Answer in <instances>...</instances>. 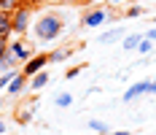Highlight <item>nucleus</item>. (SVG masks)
I'll return each mask as SVG.
<instances>
[{"mask_svg": "<svg viewBox=\"0 0 156 135\" xmlns=\"http://www.w3.org/2000/svg\"><path fill=\"white\" fill-rule=\"evenodd\" d=\"M32 30H35V35H38V41H54V38L62 35L65 22H62V16H59V14L48 11V14H43L41 19H35Z\"/></svg>", "mask_w": 156, "mask_h": 135, "instance_id": "obj_1", "label": "nucleus"}, {"mask_svg": "<svg viewBox=\"0 0 156 135\" xmlns=\"http://www.w3.org/2000/svg\"><path fill=\"white\" fill-rule=\"evenodd\" d=\"M30 19H32L30 6H19V8L14 11V35H27V30H30Z\"/></svg>", "mask_w": 156, "mask_h": 135, "instance_id": "obj_2", "label": "nucleus"}, {"mask_svg": "<svg viewBox=\"0 0 156 135\" xmlns=\"http://www.w3.org/2000/svg\"><path fill=\"white\" fill-rule=\"evenodd\" d=\"M46 62H51L48 60V54H35L30 62H24V68H22V73L27 76V78H32L35 73H41V70H46Z\"/></svg>", "mask_w": 156, "mask_h": 135, "instance_id": "obj_3", "label": "nucleus"}, {"mask_svg": "<svg viewBox=\"0 0 156 135\" xmlns=\"http://www.w3.org/2000/svg\"><path fill=\"white\" fill-rule=\"evenodd\" d=\"M108 22V11L105 8H92V11H86L83 14V27H100V24H105Z\"/></svg>", "mask_w": 156, "mask_h": 135, "instance_id": "obj_4", "label": "nucleus"}, {"mask_svg": "<svg viewBox=\"0 0 156 135\" xmlns=\"http://www.w3.org/2000/svg\"><path fill=\"white\" fill-rule=\"evenodd\" d=\"M14 35V14H0V41H8Z\"/></svg>", "mask_w": 156, "mask_h": 135, "instance_id": "obj_5", "label": "nucleus"}, {"mask_svg": "<svg viewBox=\"0 0 156 135\" xmlns=\"http://www.w3.org/2000/svg\"><path fill=\"white\" fill-rule=\"evenodd\" d=\"M148 89H151V81H137V84H132V87L124 92V100L129 103V100H135V97H140V95H148Z\"/></svg>", "mask_w": 156, "mask_h": 135, "instance_id": "obj_6", "label": "nucleus"}, {"mask_svg": "<svg viewBox=\"0 0 156 135\" xmlns=\"http://www.w3.org/2000/svg\"><path fill=\"white\" fill-rule=\"evenodd\" d=\"M27 87H30V78H27L24 73H19L14 81H11V84L5 87V92H8V95H22V92L27 89Z\"/></svg>", "mask_w": 156, "mask_h": 135, "instance_id": "obj_7", "label": "nucleus"}, {"mask_svg": "<svg viewBox=\"0 0 156 135\" xmlns=\"http://www.w3.org/2000/svg\"><path fill=\"white\" fill-rule=\"evenodd\" d=\"M11 49H14V54L19 57V62H30L35 54H32V49L27 43H22V41H11Z\"/></svg>", "mask_w": 156, "mask_h": 135, "instance_id": "obj_8", "label": "nucleus"}, {"mask_svg": "<svg viewBox=\"0 0 156 135\" xmlns=\"http://www.w3.org/2000/svg\"><path fill=\"white\" fill-rule=\"evenodd\" d=\"M48 81H51L48 70H41V73H35V76L30 78V89H32V92H38V89H43V87H46Z\"/></svg>", "mask_w": 156, "mask_h": 135, "instance_id": "obj_9", "label": "nucleus"}, {"mask_svg": "<svg viewBox=\"0 0 156 135\" xmlns=\"http://www.w3.org/2000/svg\"><path fill=\"white\" fill-rule=\"evenodd\" d=\"M121 35H124V30H121V27H113V30L102 32V35H100L97 41H100V43H113V41H119Z\"/></svg>", "mask_w": 156, "mask_h": 135, "instance_id": "obj_10", "label": "nucleus"}, {"mask_svg": "<svg viewBox=\"0 0 156 135\" xmlns=\"http://www.w3.org/2000/svg\"><path fill=\"white\" fill-rule=\"evenodd\" d=\"M140 41H143V35L132 32V35H126V38H124V43H121V46H124L126 51H132V49H137V46H140Z\"/></svg>", "mask_w": 156, "mask_h": 135, "instance_id": "obj_11", "label": "nucleus"}, {"mask_svg": "<svg viewBox=\"0 0 156 135\" xmlns=\"http://www.w3.org/2000/svg\"><path fill=\"white\" fill-rule=\"evenodd\" d=\"M89 130L97 133V135H108L110 133V127L105 124V122H100V119H92V122H89Z\"/></svg>", "mask_w": 156, "mask_h": 135, "instance_id": "obj_12", "label": "nucleus"}, {"mask_svg": "<svg viewBox=\"0 0 156 135\" xmlns=\"http://www.w3.org/2000/svg\"><path fill=\"white\" fill-rule=\"evenodd\" d=\"M54 105H59V108H70V105H73V95H70V92L57 95V97H54Z\"/></svg>", "mask_w": 156, "mask_h": 135, "instance_id": "obj_13", "label": "nucleus"}, {"mask_svg": "<svg viewBox=\"0 0 156 135\" xmlns=\"http://www.w3.org/2000/svg\"><path fill=\"white\" fill-rule=\"evenodd\" d=\"M19 6H24L22 0H0V11H5V14H14Z\"/></svg>", "mask_w": 156, "mask_h": 135, "instance_id": "obj_14", "label": "nucleus"}, {"mask_svg": "<svg viewBox=\"0 0 156 135\" xmlns=\"http://www.w3.org/2000/svg\"><path fill=\"white\" fill-rule=\"evenodd\" d=\"M67 57H70V49H57V51L48 54V60H51V62H65Z\"/></svg>", "mask_w": 156, "mask_h": 135, "instance_id": "obj_15", "label": "nucleus"}, {"mask_svg": "<svg viewBox=\"0 0 156 135\" xmlns=\"http://www.w3.org/2000/svg\"><path fill=\"white\" fill-rule=\"evenodd\" d=\"M151 49H154V41H151V38H145V35H143V41H140V46H137V51H140V54H148V51H151Z\"/></svg>", "mask_w": 156, "mask_h": 135, "instance_id": "obj_16", "label": "nucleus"}, {"mask_svg": "<svg viewBox=\"0 0 156 135\" xmlns=\"http://www.w3.org/2000/svg\"><path fill=\"white\" fill-rule=\"evenodd\" d=\"M126 16H129V19H137V16H143V8L140 6H129V8H126Z\"/></svg>", "mask_w": 156, "mask_h": 135, "instance_id": "obj_17", "label": "nucleus"}, {"mask_svg": "<svg viewBox=\"0 0 156 135\" xmlns=\"http://www.w3.org/2000/svg\"><path fill=\"white\" fill-rule=\"evenodd\" d=\"M83 68H86V65H76V68H70V70H67V78H76V76L81 73Z\"/></svg>", "mask_w": 156, "mask_h": 135, "instance_id": "obj_18", "label": "nucleus"}, {"mask_svg": "<svg viewBox=\"0 0 156 135\" xmlns=\"http://www.w3.org/2000/svg\"><path fill=\"white\" fill-rule=\"evenodd\" d=\"M145 38H151V41H156V27H154V30H148V32H145Z\"/></svg>", "mask_w": 156, "mask_h": 135, "instance_id": "obj_19", "label": "nucleus"}, {"mask_svg": "<svg viewBox=\"0 0 156 135\" xmlns=\"http://www.w3.org/2000/svg\"><path fill=\"white\" fill-rule=\"evenodd\" d=\"M108 135H129V133H126V130H116V133H113V130H110Z\"/></svg>", "mask_w": 156, "mask_h": 135, "instance_id": "obj_20", "label": "nucleus"}, {"mask_svg": "<svg viewBox=\"0 0 156 135\" xmlns=\"http://www.w3.org/2000/svg\"><path fill=\"white\" fill-rule=\"evenodd\" d=\"M108 3H110V6H124L126 0H108Z\"/></svg>", "mask_w": 156, "mask_h": 135, "instance_id": "obj_21", "label": "nucleus"}, {"mask_svg": "<svg viewBox=\"0 0 156 135\" xmlns=\"http://www.w3.org/2000/svg\"><path fill=\"white\" fill-rule=\"evenodd\" d=\"M148 95H156V81H151V89H148Z\"/></svg>", "mask_w": 156, "mask_h": 135, "instance_id": "obj_22", "label": "nucleus"}, {"mask_svg": "<svg viewBox=\"0 0 156 135\" xmlns=\"http://www.w3.org/2000/svg\"><path fill=\"white\" fill-rule=\"evenodd\" d=\"M0 135H5V122L0 119Z\"/></svg>", "mask_w": 156, "mask_h": 135, "instance_id": "obj_23", "label": "nucleus"}, {"mask_svg": "<svg viewBox=\"0 0 156 135\" xmlns=\"http://www.w3.org/2000/svg\"><path fill=\"white\" fill-rule=\"evenodd\" d=\"M3 87H5V84H3V81H0V89H3Z\"/></svg>", "mask_w": 156, "mask_h": 135, "instance_id": "obj_24", "label": "nucleus"}, {"mask_svg": "<svg viewBox=\"0 0 156 135\" xmlns=\"http://www.w3.org/2000/svg\"><path fill=\"white\" fill-rule=\"evenodd\" d=\"M0 111H3V100H0Z\"/></svg>", "mask_w": 156, "mask_h": 135, "instance_id": "obj_25", "label": "nucleus"}, {"mask_svg": "<svg viewBox=\"0 0 156 135\" xmlns=\"http://www.w3.org/2000/svg\"><path fill=\"white\" fill-rule=\"evenodd\" d=\"M0 14H3V11H0Z\"/></svg>", "mask_w": 156, "mask_h": 135, "instance_id": "obj_26", "label": "nucleus"}]
</instances>
